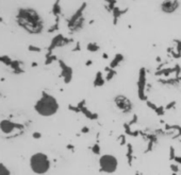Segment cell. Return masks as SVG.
Masks as SVG:
<instances>
[{"label":"cell","instance_id":"1","mask_svg":"<svg viewBox=\"0 0 181 175\" xmlns=\"http://www.w3.org/2000/svg\"><path fill=\"white\" fill-rule=\"evenodd\" d=\"M18 24L31 34H39L44 30V21L41 15L32 9H24L17 16Z\"/></svg>","mask_w":181,"mask_h":175},{"label":"cell","instance_id":"6","mask_svg":"<svg viewBox=\"0 0 181 175\" xmlns=\"http://www.w3.org/2000/svg\"><path fill=\"white\" fill-rule=\"evenodd\" d=\"M114 102L115 104H116V106H117L119 110H122V112H129V110H131V106H132L131 101H130L127 97H125V96L122 95L116 96L114 99Z\"/></svg>","mask_w":181,"mask_h":175},{"label":"cell","instance_id":"7","mask_svg":"<svg viewBox=\"0 0 181 175\" xmlns=\"http://www.w3.org/2000/svg\"><path fill=\"white\" fill-rule=\"evenodd\" d=\"M15 124L11 122L10 120H2L0 122V129L4 133V134H10L14 131Z\"/></svg>","mask_w":181,"mask_h":175},{"label":"cell","instance_id":"2","mask_svg":"<svg viewBox=\"0 0 181 175\" xmlns=\"http://www.w3.org/2000/svg\"><path fill=\"white\" fill-rule=\"evenodd\" d=\"M59 102L51 95L43 93V96L36 101L34 105V110L39 116L51 117L56 115L59 110Z\"/></svg>","mask_w":181,"mask_h":175},{"label":"cell","instance_id":"5","mask_svg":"<svg viewBox=\"0 0 181 175\" xmlns=\"http://www.w3.org/2000/svg\"><path fill=\"white\" fill-rule=\"evenodd\" d=\"M180 7L179 0H163L160 3V10L164 14H174Z\"/></svg>","mask_w":181,"mask_h":175},{"label":"cell","instance_id":"8","mask_svg":"<svg viewBox=\"0 0 181 175\" xmlns=\"http://www.w3.org/2000/svg\"><path fill=\"white\" fill-rule=\"evenodd\" d=\"M0 175H11L9 169L3 163H0Z\"/></svg>","mask_w":181,"mask_h":175},{"label":"cell","instance_id":"4","mask_svg":"<svg viewBox=\"0 0 181 175\" xmlns=\"http://www.w3.org/2000/svg\"><path fill=\"white\" fill-rule=\"evenodd\" d=\"M99 168L101 172L107 174H113L118 168V159L112 154H103L99 158Z\"/></svg>","mask_w":181,"mask_h":175},{"label":"cell","instance_id":"3","mask_svg":"<svg viewBox=\"0 0 181 175\" xmlns=\"http://www.w3.org/2000/svg\"><path fill=\"white\" fill-rule=\"evenodd\" d=\"M49 157L44 153H35L30 157V168L32 172L37 175H44L50 170Z\"/></svg>","mask_w":181,"mask_h":175},{"label":"cell","instance_id":"9","mask_svg":"<svg viewBox=\"0 0 181 175\" xmlns=\"http://www.w3.org/2000/svg\"><path fill=\"white\" fill-rule=\"evenodd\" d=\"M33 137H34V138H39V137H41V134H39V133H34V134H33Z\"/></svg>","mask_w":181,"mask_h":175}]
</instances>
